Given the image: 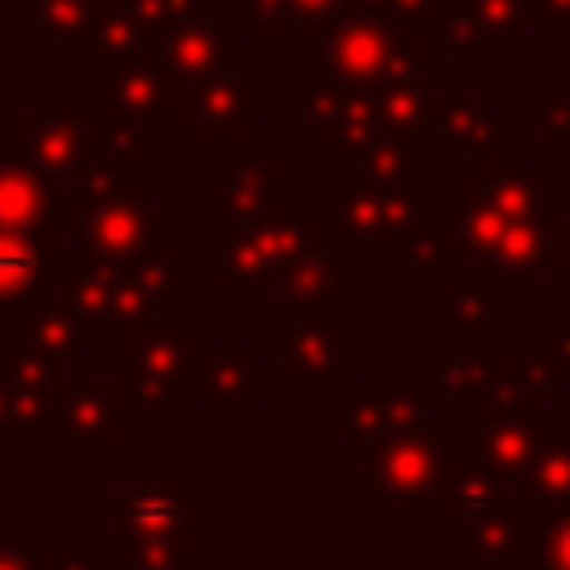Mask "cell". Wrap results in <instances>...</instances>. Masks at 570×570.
Here are the masks:
<instances>
[{"label": "cell", "instance_id": "obj_41", "mask_svg": "<svg viewBox=\"0 0 570 570\" xmlns=\"http://www.w3.org/2000/svg\"><path fill=\"white\" fill-rule=\"evenodd\" d=\"M441 22H445V36H441V45L450 49V53H463V58H481V49H485V31L463 13V0H450V9L441 13Z\"/></svg>", "mask_w": 570, "mask_h": 570}, {"label": "cell", "instance_id": "obj_20", "mask_svg": "<svg viewBox=\"0 0 570 570\" xmlns=\"http://www.w3.org/2000/svg\"><path fill=\"white\" fill-rule=\"evenodd\" d=\"M543 450V432L525 419H485V423H468L463 428V454L468 463H485L499 476H517L525 481L534 454Z\"/></svg>", "mask_w": 570, "mask_h": 570}, {"label": "cell", "instance_id": "obj_40", "mask_svg": "<svg viewBox=\"0 0 570 570\" xmlns=\"http://www.w3.org/2000/svg\"><path fill=\"white\" fill-rule=\"evenodd\" d=\"M125 9L134 13L138 27H151L156 36L169 31V27H183V22L205 18L200 13V0H125Z\"/></svg>", "mask_w": 570, "mask_h": 570}, {"label": "cell", "instance_id": "obj_17", "mask_svg": "<svg viewBox=\"0 0 570 570\" xmlns=\"http://www.w3.org/2000/svg\"><path fill=\"white\" fill-rule=\"evenodd\" d=\"M343 365V330L321 312H303L281 325V379L285 383H334Z\"/></svg>", "mask_w": 570, "mask_h": 570}, {"label": "cell", "instance_id": "obj_36", "mask_svg": "<svg viewBox=\"0 0 570 570\" xmlns=\"http://www.w3.org/2000/svg\"><path fill=\"white\" fill-rule=\"evenodd\" d=\"M525 490L543 494L548 508H570V450L566 445H543L525 472Z\"/></svg>", "mask_w": 570, "mask_h": 570}, {"label": "cell", "instance_id": "obj_4", "mask_svg": "<svg viewBox=\"0 0 570 570\" xmlns=\"http://www.w3.org/2000/svg\"><path fill=\"white\" fill-rule=\"evenodd\" d=\"M307 249H325V223L303 218L298 196H281L263 218L218 232V276L236 281V294L254 303L263 281H281Z\"/></svg>", "mask_w": 570, "mask_h": 570}, {"label": "cell", "instance_id": "obj_50", "mask_svg": "<svg viewBox=\"0 0 570 570\" xmlns=\"http://www.w3.org/2000/svg\"><path fill=\"white\" fill-rule=\"evenodd\" d=\"M0 445H13V410H9V392H4V374H0Z\"/></svg>", "mask_w": 570, "mask_h": 570}, {"label": "cell", "instance_id": "obj_23", "mask_svg": "<svg viewBox=\"0 0 570 570\" xmlns=\"http://www.w3.org/2000/svg\"><path fill=\"white\" fill-rule=\"evenodd\" d=\"M267 40H325L334 22L365 0H240Z\"/></svg>", "mask_w": 570, "mask_h": 570}, {"label": "cell", "instance_id": "obj_25", "mask_svg": "<svg viewBox=\"0 0 570 570\" xmlns=\"http://www.w3.org/2000/svg\"><path fill=\"white\" fill-rule=\"evenodd\" d=\"M94 338H102V325H89L67 303H36L31 321H22V343L31 352H40L45 361H53V365L76 356V347H85Z\"/></svg>", "mask_w": 570, "mask_h": 570}, {"label": "cell", "instance_id": "obj_52", "mask_svg": "<svg viewBox=\"0 0 570 570\" xmlns=\"http://www.w3.org/2000/svg\"><path fill=\"white\" fill-rule=\"evenodd\" d=\"M325 570H338V566H334V561H330V566H325Z\"/></svg>", "mask_w": 570, "mask_h": 570}, {"label": "cell", "instance_id": "obj_43", "mask_svg": "<svg viewBox=\"0 0 570 570\" xmlns=\"http://www.w3.org/2000/svg\"><path fill=\"white\" fill-rule=\"evenodd\" d=\"M548 570H570V508H548Z\"/></svg>", "mask_w": 570, "mask_h": 570}, {"label": "cell", "instance_id": "obj_24", "mask_svg": "<svg viewBox=\"0 0 570 570\" xmlns=\"http://www.w3.org/2000/svg\"><path fill=\"white\" fill-rule=\"evenodd\" d=\"M196 396L205 405H258L263 401V365L245 356L236 338H223L214 361L196 379Z\"/></svg>", "mask_w": 570, "mask_h": 570}, {"label": "cell", "instance_id": "obj_26", "mask_svg": "<svg viewBox=\"0 0 570 570\" xmlns=\"http://www.w3.org/2000/svg\"><path fill=\"white\" fill-rule=\"evenodd\" d=\"M111 53H138V22L125 9V0H98L94 18L80 36L58 40V58H111Z\"/></svg>", "mask_w": 570, "mask_h": 570}, {"label": "cell", "instance_id": "obj_18", "mask_svg": "<svg viewBox=\"0 0 570 570\" xmlns=\"http://www.w3.org/2000/svg\"><path fill=\"white\" fill-rule=\"evenodd\" d=\"M338 419L356 445L374 450L383 436L423 423V383H401V387L365 383L356 405H338Z\"/></svg>", "mask_w": 570, "mask_h": 570}, {"label": "cell", "instance_id": "obj_6", "mask_svg": "<svg viewBox=\"0 0 570 570\" xmlns=\"http://www.w3.org/2000/svg\"><path fill=\"white\" fill-rule=\"evenodd\" d=\"M450 472L454 468L445 463V428L423 419L370 450L365 503H414L428 494H445Z\"/></svg>", "mask_w": 570, "mask_h": 570}, {"label": "cell", "instance_id": "obj_16", "mask_svg": "<svg viewBox=\"0 0 570 570\" xmlns=\"http://www.w3.org/2000/svg\"><path fill=\"white\" fill-rule=\"evenodd\" d=\"M423 138H436L450 160H459V156L499 160V156H503V125H499V120L485 111V102H476V98H450V102L428 98Z\"/></svg>", "mask_w": 570, "mask_h": 570}, {"label": "cell", "instance_id": "obj_39", "mask_svg": "<svg viewBox=\"0 0 570 570\" xmlns=\"http://www.w3.org/2000/svg\"><path fill=\"white\" fill-rule=\"evenodd\" d=\"M125 272H129V281L142 289V298H147L151 307H165V303H178V298H183V276H178V267H169L160 254L147 258V263H138V267H125Z\"/></svg>", "mask_w": 570, "mask_h": 570}, {"label": "cell", "instance_id": "obj_10", "mask_svg": "<svg viewBox=\"0 0 570 570\" xmlns=\"http://www.w3.org/2000/svg\"><path fill=\"white\" fill-rule=\"evenodd\" d=\"M298 120H316L330 142L347 160H361L379 138V107L374 94H361L352 85H338L330 76H307L298 85Z\"/></svg>", "mask_w": 570, "mask_h": 570}, {"label": "cell", "instance_id": "obj_14", "mask_svg": "<svg viewBox=\"0 0 570 570\" xmlns=\"http://www.w3.org/2000/svg\"><path fill=\"white\" fill-rule=\"evenodd\" d=\"M178 102V116L196 125L200 138H236L245 120L263 116V80L258 76H232V80H214V85H196V89H178L169 94Z\"/></svg>", "mask_w": 570, "mask_h": 570}, {"label": "cell", "instance_id": "obj_21", "mask_svg": "<svg viewBox=\"0 0 570 570\" xmlns=\"http://www.w3.org/2000/svg\"><path fill=\"white\" fill-rule=\"evenodd\" d=\"M566 227L543 214L530 223H512L503 232V240L481 258L485 263V281H503V276H534L548 258H566Z\"/></svg>", "mask_w": 570, "mask_h": 570}, {"label": "cell", "instance_id": "obj_13", "mask_svg": "<svg viewBox=\"0 0 570 570\" xmlns=\"http://www.w3.org/2000/svg\"><path fill=\"white\" fill-rule=\"evenodd\" d=\"M58 227H62L58 178H49L27 160H0V232L58 240Z\"/></svg>", "mask_w": 570, "mask_h": 570}, {"label": "cell", "instance_id": "obj_8", "mask_svg": "<svg viewBox=\"0 0 570 570\" xmlns=\"http://www.w3.org/2000/svg\"><path fill=\"white\" fill-rule=\"evenodd\" d=\"M156 67L169 80V94L240 76V40L223 36L218 18H196L156 36Z\"/></svg>", "mask_w": 570, "mask_h": 570}, {"label": "cell", "instance_id": "obj_19", "mask_svg": "<svg viewBox=\"0 0 570 570\" xmlns=\"http://www.w3.org/2000/svg\"><path fill=\"white\" fill-rule=\"evenodd\" d=\"M281 160H249V156H223L218 160V232L223 227H245L263 218L281 196H276Z\"/></svg>", "mask_w": 570, "mask_h": 570}, {"label": "cell", "instance_id": "obj_45", "mask_svg": "<svg viewBox=\"0 0 570 570\" xmlns=\"http://www.w3.org/2000/svg\"><path fill=\"white\" fill-rule=\"evenodd\" d=\"M138 151V125L102 120V156H134Z\"/></svg>", "mask_w": 570, "mask_h": 570}, {"label": "cell", "instance_id": "obj_5", "mask_svg": "<svg viewBox=\"0 0 570 570\" xmlns=\"http://www.w3.org/2000/svg\"><path fill=\"white\" fill-rule=\"evenodd\" d=\"M120 392L138 410L142 423H160L165 405L178 396L183 383L200 379V343L187 338L178 325L165 321H142V325H120Z\"/></svg>", "mask_w": 570, "mask_h": 570}, {"label": "cell", "instance_id": "obj_33", "mask_svg": "<svg viewBox=\"0 0 570 570\" xmlns=\"http://www.w3.org/2000/svg\"><path fill=\"white\" fill-rule=\"evenodd\" d=\"M374 107H379V134H392V138H423L428 98L419 94V80L383 85V89L374 94Z\"/></svg>", "mask_w": 570, "mask_h": 570}, {"label": "cell", "instance_id": "obj_47", "mask_svg": "<svg viewBox=\"0 0 570 570\" xmlns=\"http://www.w3.org/2000/svg\"><path fill=\"white\" fill-rule=\"evenodd\" d=\"M383 9L396 13V18H414V22H423V18H441V13L450 9V0H383Z\"/></svg>", "mask_w": 570, "mask_h": 570}, {"label": "cell", "instance_id": "obj_28", "mask_svg": "<svg viewBox=\"0 0 570 570\" xmlns=\"http://www.w3.org/2000/svg\"><path fill=\"white\" fill-rule=\"evenodd\" d=\"M503 481H508V476H499V472L485 468V463H463V468H454L450 481H445L441 517H445L450 525H463V521L476 525L481 517H490V512L499 508Z\"/></svg>", "mask_w": 570, "mask_h": 570}, {"label": "cell", "instance_id": "obj_37", "mask_svg": "<svg viewBox=\"0 0 570 570\" xmlns=\"http://www.w3.org/2000/svg\"><path fill=\"white\" fill-rule=\"evenodd\" d=\"M94 9H98V0H36V31L58 45L67 36H80L85 22L94 18Z\"/></svg>", "mask_w": 570, "mask_h": 570}, {"label": "cell", "instance_id": "obj_27", "mask_svg": "<svg viewBox=\"0 0 570 570\" xmlns=\"http://www.w3.org/2000/svg\"><path fill=\"white\" fill-rule=\"evenodd\" d=\"M361 165H365V178L387 191H405V196L423 191V138L379 134L374 147L361 156Z\"/></svg>", "mask_w": 570, "mask_h": 570}, {"label": "cell", "instance_id": "obj_32", "mask_svg": "<svg viewBox=\"0 0 570 570\" xmlns=\"http://www.w3.org/2000/svg\"><path fill=\"white\" fill-rule=\"evenodd\" d=\"M445 240H454L445 218H419L414 232L401 240V276L405 281H441L445 276Z\"/></svg>", "mask_w": 570, "mask_h": 570}, {"label": "cell", "instance_id": "obj_12", "mask_svg": "<svg viewBox=\"0 0 570 570\" xmlns=\"http://www.w3.org/2000/svg\"><path fill=\"white\" fill-rule=\"evenodd\" d=\"M165 98H169V80L151 58L111 53L98 62V120L142 125L160 116Z\"/></svg>", "mask_w": 570, "mask_h": 570}, {"label": "cell", "instance_id": "obj_22", "mask_svg": "<svg viewBox=\"0 0 570 570\" xmlns=\"http://www.w3.org/2000/svg\"><path fill=\"white\" fill-rule=\"evenodd\" d=\"M58 240L0 232V303H40V285L58 281Z\"/></svg>", "mask_w": 570, "mask_h": 570}, {"label": "cell", "instance_id": "obj_1", "mask_svg": "<svg viewBox=\"0 0 570 570\" xmlns=\"http://www.w3.org/2000/svg\"><path fill=\"white\" fill-rule=\"evenodd\" d=\"M116 552L129 570H187L200 561V490L174 463H142L120 494Z\"/></svg>", "mask_w": 570, "mask_h": 570}, {"label": "cell", "instance_id": "obj_35", "mask_svg": "<svg viewBox=\"0 0 570 570\" xmlns=\"http://www.w3.org/2000/svg\"><path fill=\"white\" fill-rule=\"evenodd\" d=\"M441 294H445V307L450 316L459 321L463 338H481L490 321H503V303L481 294L476 285H463V281H441Z\"/></svg>", "mask_w": 570, "mask_h": 570}, {"label": "cell", "instance_id": "obj_42", "mask_svg": "<svg viewBox=\"0 0 570 570\" xmlns=\"http://www.w3.org/2000/svg\"><path fill=\"white\" fill-rule=\"evenodd\" d=\"M441 387H445V396H454V401H490V365H476V361H459V365H450L445 374H441Z\"/></svg>", "mask_w": 570, "mask_h": 570}, {"label": "cell", "instance_id": "obj_51", "mask_svg": "<svg viewBox=\"0 0 570 570\" xmlns=\"http://www.w3.org/2000/svg\"><path fill=\"white\" fill-rule=\"evenodd\" d=\"M566 263H570V245H566Z\"/></svg>", "mask_w": 570, "mask_h": 570}, {"label": "cell", "instance_id": "obj_30", "mask_svg": "<svg viewBox=\"0 0 570 570\" xmlns=\"http://www.w3.org/2000/svg\"><path fill=\"white\" fill-rule=\"evenodd\" d=\"M521 525H525V512L521 503H499L490 517H481L472 525V539H468V561H525L530 552L521 548Z\"/></svg>", "mask_w": 570, "mask_h": 570}, {"label": "cell", "instance_id": "obj_49", "mask_svg": "<svg viewBox=\"0 0 570 570\" xmlns=\"http://www.w3.org/2000/svg\"><path fill=\"white\" fill-rule=\"evenodd\" d=\"M45 561L31 548H0V570H40Z\"/></svg>", "mask_w": 570, "mask_h": 570}, {"label": "cell", "instance_id": "obj_38", "mask_svg": "<svg viewBox=\"0 0 570 570\" xmlns=\"http://www.w3.org/2000/svg\"><path fill=\"white\" fill-rule=\"evenodd\" d=\"M463 13L490 36H517V27L530 18V4L525 0H463Z\"/></svg>", "mask_w": 570, "mask_h": 570}, {"label": "cell", "instance_id": "obj_48", "mask_svg": "<svg viewBox=\"0 0 570 570\" xmlns=\"http://www.w3.org/2000/svg\"><path fill=\"white\" fill-rule=\"evenodd\" d=\"M543 125L552 138H570V102H548L543 107Z\"/></svg>", "mask_w": 570, "mask_h": 570}, {"label": "cell", "instance_id": "obj_3", "mask_svg": "<svg viewBox=\"0 0 570 570\" xmlns=\"http://www.w3.org/2000/svg\"><path fill=\"white\" fill-rule=\"evenodd\" d=\"M419 53H423V22L387 13L383 0H365L347 9L325 36L330 80L352 85L361 94L419 80Z\"/></svg>", "mask_w": 570, "mask_h": 570}, {"label": "cell", "instance_id": "obj_2", "mask_svg": "<svg viewBox=\"0 0 570 570\" xmlns=\"http://www.w3.org/2000/svg\"><path fill=\"white\" fill-rule=\"evenodd\" d=\"M80 249L89 267L125 272L156 258V214L138 183L120 178L111 156H98L80 174Z\"/></svg>", "mask_w": 570, "mask_h": 570}, {"label": "cell", "instance_id": "obj_29", "mask_svg": "<svg viewBox=\"0 0 570 570\" xmlns=\"http://www.w3.org/2000/svg\"><path fill=\"white\" fill-rule=\"evenodd\" d=\"M281 294L289 303H303L307 312H321L325 303H334L343 294V263L321 254V249H307L285 276H281Z\"/></svg>", "mask_w": 570, "mask_h": 570}, {"label": "cell", "instance_id": "obj_31", "mask_svg": "<svg viewBox=\"0 0 570 570\" xmlns=\"http://www.w3.org/2000/svg\"><path fill=\"white\" fill-rule=\"evenodd\" d=\"M472 183H476V191H481L494 209H503L512 223H530V218H543V214H548L543 200H539V191H534V183H530V174L517 169V165L490 160V169H485L481 178H472Z\"/></svg>", "mask_w": 570, "mask_h": 570}, {"label": "cell", "instance_id": "obj_11", "mask_svg": "<svg viewBox=\"0 0 570 570\" xmlns=\"http://www.w3.org/2000/svg\"><path fill=\"white\" fill-rule=\"evenodd\" d=\"M0 374L13 410V445L40 441V432L58 414V387H62L58 365L31 352L22 338H0Z\"/></svg>", "mask_w": 570, "mask_h": 570}, {"label": "cell", "instance_id": "obj_7", "mask_svg": "<svg viewBox=\"0 0 570 570\" xmlns=\"http://www.w3.org/2000/svg\"><path fill=\"white\" fill-rule=\"evenodd\" d=\"M22 160L45 169L49 178H76L102 156V120H85L76 98H58L49 116L18 120Z\"/></svg>", "mask_w": 570, "mask_h": 570}, {"label": "cell", "instance_id": "obj_44", "mask_svg": "<svg viewBox=\"0 0 570 570\" xmlns=\"http://www.w3.org/2000/svg\"><path fill=\"white\" fill-rule=\"evenodd\" d=\"M40 570H102V552L94 543H62L53 561H45Z\"/></svg>", "mask_w": 570, "mask_h": 570}, {"label": "cell", "instance_id": "obj_15", "mask_svg": "<svg viewBox=\"0 0 570 570\" xmlns=\"http://www.w3.org/2000/svg\"><path fill=\"white\" fill-rule=\"evenodd\" d=\"M120 383H62L53 436L62 445H116L120 441Z\"/></svg>", "mask_w": 570, "mask_h": 570}, {"label": "cell", "instance_id": "obj_9", "mask_svg": "<svg viewBox=\"0 0 570 570\" xmlns=\"http://www.w3.org/2000/svg\"><path fill=\"white\" fill-rule=\"evenodd\" d=\"M343 223L347 240H405L419 223V196L387 191L370 178H347L321 200V223Z\"/></svg>", "mask_w": 570, "mask_h": 570}, {"label": "cell", "instance_id": "obj_46", "mask_svg": "<svg viewBox=\"0 0 570 570\" xmlns=\"http://www.w3.org/2000/svg\"><path fill=\"white\" fill-rule=\"evenodd\" d=\"M530 13L543 18L548 36H570V0H525Z\"/></svg>", "mask_w": 570, "mask_h": 570}, {"label": "cell", "instance_id": "obj_34", "mask_svg": "<svg viewBox=\"0 0 570 570\" xmlns=\"http://www.w3.org/2000/svg\"><path fill=\"white\" fill-rule=\"evenodd\" d=\"M67 307L80 312L89 325L116 321V272L107 267H85L80 276L67 281Z\"/></svg>", "mask_w": 570, "mask_h": 570}]
</instances>
